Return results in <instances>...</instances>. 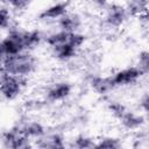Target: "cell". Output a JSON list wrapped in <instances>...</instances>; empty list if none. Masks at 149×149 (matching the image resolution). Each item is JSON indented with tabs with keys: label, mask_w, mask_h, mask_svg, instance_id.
<instances>
[{
	"label": "cell",
	"mask_w": 149,
	"mask_h": 149,
	"mask_svg": "<svg viewBox=\"0 0 149 149\" xmlns=\"http://www.w3.org/2000/svg\"><path fill=\"white\" fill-rule=\"evenodd\" d=\"M86 35L81 31H73V33H70L69 35V40H68V43H70L73 48H76L77 50L80 51V49L85 45L86 43Z\"/></svg>",
	"instance_id": "44dd1931"
},
{
	"label": "cell",
	"mask_w": 149,
	"mask_h": 149,
	"mask_svg": "<svg viewBox=\"0 0 149 149\" xmlns=\"http://www.w3.org/2000/svg\"><path fill=\"white\" fill-rule=\"evenodd\" d=\"M111 80L114 85V87H129L135 84H137L143 77H146L142 71L136 66H127L123 69H119L115 72H113L111 76Z\"/></svg>",
	"instance_id": "277c9868"
},
{
	"label": "cell",
	"mask_w": 149,
	"mask_h": 149,
	"mask_svg": "<svg viewBox=\"0 0 149 149\" xmlns=\"http://www.w3.org/2000/svg\"><path fill=\"white\" fill-rule=\"evenodd\" d=\"M35 144L41 148H64L65 147V139L59 133H51L48 132L35 141Z\"/></svg>",
	"instance_id": "9a60e30c"
},
{
	"label": "cell",
	"mask_w": 149,
	"mask_h": 149,
	"mask_svg": "<svg viewBox=\"0 0 149 149\" xmlns=\"http://www.w3.org/2000/svg\"><path fill=\"white\" fill-rule=\"evenodd\" d=\"M69 35H70V33H68L65 30H62V29H57L55 31L49 33L48 35H44L43 42L51 49L54 47L66 43L68 40H69Z\"/></svg>",
	"instance_id": "2e32d148"
},
{
	"label": "cell",
	"mask_w": 149,
	"mask_h": 149,
	"mask_svg": "<svg viewBox=\"0 0 149 149\" xmlns=\"http://www.w3.org/2000/svg\"><path fill=\"white\" fill-rule=\"evenodd\" d=\"M3 71L8 74L29 78L38 68V58L33 51H21L15 55L7 56L1 64Z\"/></svg>",
	"instance_id": "6da1fadb"
},
{
	"label": "cell",
	"mask_w": 149,
	"mask_h": 149,
	"mask_svg": "<svg viewBox=\"0 0 149 149\" xmlns=\"http://www.w3.org/2000/svg\"><path fill=\"white\" fill-rule=\"evenodd\" d=\"M6 57H7V56H6V54L3 52V50H2V48H1V45H0V66H1V64H2V62L5 61Z\"/></svg>",
	"instance_id": "4316f807"
},
{
	"label": "cell",
	"mask_w": 149,
	"mask_h": 149,
	"mask_svg": "<svg viewBox=\"0 0 149 149\" xmlns=\"http://www.w3.org/2000/svg\"><path fill=\"white\" fill-rule=\"evenodd\" d=\"M34 0H6V6H8L14 12H23L26 10Z\"/></svg>",
	"instance_id": "cb8c5ba5"
},
{
	"label": "cell",
	"mask_w": 149,
	"mask_h": 149,
	"mask_svg": "<svg viewBox=\"0 0 149 149\" xmlns=\"http://www.w3.org/2000/svg\"><path fill=\"white\" fill-rule=\"evenodd\" d=\"M107 111L113 115V118H115L116 120L127 111V107L121 102V101H116V100H111L107 104Z\"/></svg>",
	"instance_id": "7402d4cb"
},
{
	"label": "cell",
	"mask_w": 149,
	"mask_h": 149,
	"mask_svg": "<svg viewBox=\"0 0 149 149\" xmlns=\"http://www.w3.org/2000/svg\"><path fill=\"white\" fill-rule=\"evenodd\" d=\"M58 29L65 30L68 33H73V31H80L83 27V19L78 13L74 12H68L65 13L57 22H56Z\"/></svg>",
	"instance_id": "8fae6325"
},
{
	"label": "cell",
	"mask_w": 149,
	"mask_h": 149,
	"mask_svg": "<svg viewBox=\"0 0 149 149\" xmlns=\"http://www.w3.org/2000/svg\"><path fill=\"white\" fill-rule=\"evenodd\" d=\"M69 10H70L69 1H57L44 7L37 14V19L42 22H57Z\"/></svg>",
	"instance_id": "52a82bcc"
},
{
	"label": "cell",
	"mask_w": 149,
	"mask_h": 149,
	"mask_svg": "<svg viewBox=\"0 0 149 149\" xmlns=\"http://www.w3.org/2000/svg\"><path fill=\"white\" fill-rule=\"evenodd\" d=\"M44 35L38 29H23L22 30V40L23 45L27 51H34L42 42Z\"/></svg>",
	"instance_id": "5bb4252c"
},
{
	"label": "cell",
	"mask_w": 149,
	"mask_h": 149,
	"mask_svg": "<svg viewBox=\"0 0 149 149\" xmlns=\"http://www.w3.org/2000/svg\"><path fill=\"white\" fill-rule=\"evenodd\" d=\"M22 30L23 29L10 27L8 29V33L2 38H0V45L6 56L15 55L26 50L22 40Z\"/></svg>",
	"instance_id": "5b68a950"
},
{
	"label": "cell",
	"mask_w": 149,
	"mask_h": 149,
	"mask_svg": "<svg viewBox=\"0 0 149 149\" xmlns=\"http://www.w3.org/2000/svg\"><path fill=\"white\" fill-rule=\"evenodd\" d=\"M51 50V55L55 59H57L58 62H70L73 58L77 57L79 50H77L76 48H73L70 43H63L61 45L54 47L50 49Z\"/></svg>",
	"instance_id": "4fadbf2b"
},
{
	"label": "cell",
	"mask_w": 149,
	"mask_h": 149,
	"mask_svg": "<svg viewBox=\"0 0 149 149\" xmlns=\"http://www.w3.org/2000/svg\"><path fill=\"white\" fill-rule=\"evenodd\" d=\"M28 85V78L5 73L0 81V97L3 100L13 101L20 98Z\"/></svg>",
	"instance_id": "7a4b0ae2"
},
{
	"label": "cell",
	"mask_w": 149,
	"mask_h": 149,
	"mask_svg": "<svg viewBox=\"0 0 149 149\" xmlns=\"http://www.w3.org/2000/svg\"><path fill=\"white\" fill-rule=\"evenodd\" d=\"M5 73H6V72H5V71H3V69H2L1 66H0V81H1V79L3 78V76H5Z\"/></svg>",
	"instance_id": "83f0119b"
},
{
	"label": "cell",
	"mask_w": 149,
	"mask_h": 149,
	"mask_svg": "<svg viewBox=\"0 0 149 149\" xmlns=\"http://www.w3.org/2000/svg\"><path fill=\"white\" fill-rule=\"evenodd\" d=\"M136 66L142 71V73L144 76L148 74V72H149V52H148V50L143 49L140 51V54L137 56Z\"/></svg>",
	"instance_id": "603a6c76"
},
{
	"label": "cell",
	"mask_w": 149,
	"mask_h": 149,
	"mask_svg": "<svg viewBox=\"0 0 149 149\" xmlns=\"http://www.w3.org/2000/svg\"><path fill=\"white\" fill-rule=\"evenodd\" d=\"M125 7L129 16L139 17L148 13V0H128Z\"/></svg>",
	"instance_id": "e0dca14e"
},
{
	"label": "cell",
	"mask_w": 149,
	"mask_h": 149,
	"mask_svg": "<svg viewBox=\"0 0 149 149\" xmlns=\"http://www.w3.org/2000/svg\"><path fill=\"white\" fill-rule=\"evenodd\" d=\"M88 84L91 88L100 95L108 94L115 88L109 76H106V77L105 76H92L90 78Z\"/></svg>",
	"instance_id": "7c38bea8"
},
{
	"label": "cell",
	"mask_w": 149,
	"mask_h": 149,
	"mask_svg": "<svg viewBox=\"0 0 149 149\" xmlns=\"http://www.w3.org/2000/svg\"><path fill=\"white\" fill-rule=\"evenodd\" d=\"M139 107H140V111L143 113V114H147L148 113V106H149V97H148V93L144 92L141 97H140V100H139Z\"/></svg>",
	"instance_id": "d4e9b609"
},
{
	"label": "cell",
	"mask_w": 149,
	"mask_h": 149,
	"mask_svg": "<svg viewBox=\"0 0 149 149\" xmlns=\"http://www.w3.org/2000/svg\"><path fill=\"white\" fill-rule=\"evenodd\" d=\"M0 141L2 143L3 147L7 148H28L33 146V141L29 140L28 137H26L23 134H21L19 132V129L16 127H13L8 130H6L5 133H2L0 135Z\"/></svg>",
	"instance_id": "ba28073f"
},
{
	"label": "cell",
	"mask_w": 149,
	"mask_h": 149,
	"mask_svg": "<svg viewBox=\"0 0 149 149\" xmlns=\"http://www.w3.org/2000/svg\"><path fill=\"white\" fill-rule=\"evenodd\" d=\"M73 92V86L71 83L66 80H58L51 84L47 90H45V99L49 102H62L66 100L69 97H71Z\"/></svg>",
	"instance_id": "8992f818"
},
{
	"label": "cell",
	"mask_w": 149,
	"mask_h": 149,
	"mask_svg": "<svg viewBox=\"0 0 149 149\" xmlns=\"http://www.w3.org/2000/svg\"><path fill=\"white\" fill-rule=\"evenodd\" d=\"M118 120L123 129L128 132H136L144 126L147 119L142 112H134L127 108V111Z\"/></svg>",
	"instance_id": "9c48e42d"
},
{
	"label": "cell",
	"mask_w": 149,
	"mask_h": 149,
	"mask_svg": "<svg viewBox=\"0 0 149 149\" xmlns=\"http://www.w3.org/2000/svg\"><path fill=\"white\" fill-rule=\"evenodd\" d=\"M122 146L121 140L114 136H102L98 140H95V148H108V149H115L120 148Z\"/></svg>",
	"instance_id": "d6986e66"
},
{
	"label": "cell",
	"mask_w": 149,
	"mask_h": 149,
	"mask_svg": "<svg viewBox=\"0 0 149 149\" xmlns=\"http://www.w3.org/2000/svg\"><path fill=\"white\" fill-rule=\"evenodd\" d=\"M72 146L76 147V148H80V149L93 148V147H95V140L93 137L86 135V134H80V135H77L73 139Z\"/></svg>",
	"instance_id": "ffe728a7"
},
{
	"label": "cell",
	"mask_w": 149,
	"mask_h": 149,
	"mask_svg": "<svg viewBox=\"0 0 149 149\" xmlns=\"http://www.w3.org/2000/svg\"><path fill=\"white\" fill-rule=\"evenodd\" d=\"M13 10L8 6H0V31L9 29L12 27Z\"/></svg>",
	"instance_id": "ac0fdd59"
},
{
	"label": "cell",
	"mask_w": 149,
	"mask_h": 149,
	"mask_svg": "<svg viewBox=\"0 0 149 149\" xmlns=\"http://www.w3.org/2000/svg\"><path fill=\"white\" fill-rule=\"evenodd\" d=\"M104 12V23L106 27L111 29L121 28L128 20L129 14L125 7V5H120L116 2H108Z\"/></svg>",
	"instance_id": "3957f363"
},
{
	"label": "cell",
	"mask_w": 149,
	"mask_h": 149,
	"mask_svg": "<svg viewBox=\"0 0 149 149\" xmlns=\"http://www.w3.org/2000/svg\"><path fill=\"white\" fill-rule=\"evenodd\" d=\"M15 127L19 129L21 134H23L26 137H28L31 141L38 140L47 133V127L42 122L36 121V120H28Z\"/></svg>",
	"instance_id": "30bf717a"
},
{
	"label": "cell",
	"mask_w": 149,
	"mask_h": 149,
	"mask_svg": "<svg viewBox=\"0 0 149 149\" xmlns=\"http://www.w3.org/2000/svg\"><path fill=\"white\" fill-rule=\"evenodd\" d=\"M92 3H94V6L100 9V10H104L106 8V6L108 5V1L107 0H92Z\"/></svg>",
	"instance_id": "484cf974"
}]
</instances>
